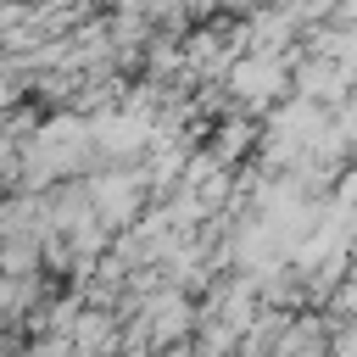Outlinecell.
Listing matches in <instances>:
<instances>
[{"mask_svg":"<svg viewBox=\"0 0 357 357\" xmlns=\"http://www.w3.org/2000/svg\"><path fill=\"white\" fill-rule=\"evenodd\" d=\"M33 357H61V346H45V351H33Z\"/></svg>","mask_w":357,"mask_h":357,"instance_id":"6da1fadb","label":"cell"}]
</instances>
